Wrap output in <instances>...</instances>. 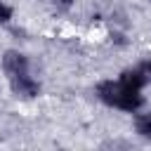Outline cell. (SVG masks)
Returning <instances> with one entry per match:
<instances>
[{"instance_id":"obj_1","label":"cell","mask_w":151,"mask_h":151,"mask_svg":"<svg viewBox=\"0 0 151 151\" xmlns=\"http://www.w3.org/2000/svg\"><path fill=\"white\" fill-rule=\"evenodd\" d=\"M26 66H28V61H26L24 54H19V52H14V50L5 52V57H2V68H5V73H9V76L14 78V76L26 73Z\"/></svg>"},{"instance_id":"obj_2","label":"cell","mask_w":151,"mask_h":151,"mask_svg":"<svg viewBox=\"0 0 151 151\" xmlns=\"http://www.w3.org/2000/svg\"><path fill=\"white\" fill-rule=\"evenodd\" d=\"M12 92H14L17 97L31 99V97H35V94H38V83H35V80H31L26 73L14 76V78H12Z\"/></svg>"},{"instance_id":"obj_3","label":"cell","mask_w":151,"mask_h":151,"mask_svg":"<svg viewBox=\"0 0 151 151\" xmlns=\"http://www.w3.org/2000/svg\"><path fill=\"white\" fill-rule=\"evenodd\" d=\"M120 85H123V83H120ZM116 106H118V109H123V111H134V109H139V106H142L139 90H130V87H125V85H123V92H120V97H118Z\"/></svg>"},{"instance_id":"obj_4","label":"cell","mask_w":151,"mask_h":151,"mask_svg":"<svg viewBox=\"0 0 151 151\" xmlns=\"http://www.w3.org/2000/svg\"><path fill=\"white\" fill-rule=\"evenodd\" d=\"M120 83H123L125 87H130V90H139V87L146 83V78H144V73H142L139 68H134V71H125V73L120 76Z\"/></svg>"},{"instance_id":"obj_5","label":"cell","mask_w":151,"mask_h":151,"mask_svg":"<svg viewBox=\"0 0 151 151\" xmlns=\"http://www.w3.org/2000/svg\"><path fill=\"white\" fill-rule=\"evenodd\" d=\"M137 132L142 137H151V113H144L137 118Z\"/></svg>"},{"instance_id":"obj_6","label":"cell","mask_w":151,"mask_h":151,"mask_svg":"<svg viewBox=\"0 0 151 151\" xmlns=\"http://www.w3.org/2000/svg\"><path fill=\"white\" fill-rule=\"evenodd\" d=\"M9 17H12V9L5 5V2H0V24H5V21H9Z\"/></svg>"},{"instance_id":"obj_7","label":"cell","mask_w":151,"mask_h":151,"mask_svg":"<svg viewBox=\"0 0 151 151\" xmlns=\"http://www.w3.org/2000/svg\"><path fill=\"white\" fill-rule=\"evenodd\" d=\"M139 71H142V73H144V78L149 80V78H151V59H149V61H144V64L139 66Z\"/></svg>"},{"instance_id":"obj_8","label":"cell","mask_w":151,"mask_h":151,"mask_svg":"<svg viewBox=\"0 0 151 151\" xmlns=\"http://www.w3.org/2000/svg\"><path fill=\"white\" fill-rule=\"evenodd\" d=\"M54 2H57L59 7H68V5H71V0H54Z\"/></svg>"}]
</instances>
